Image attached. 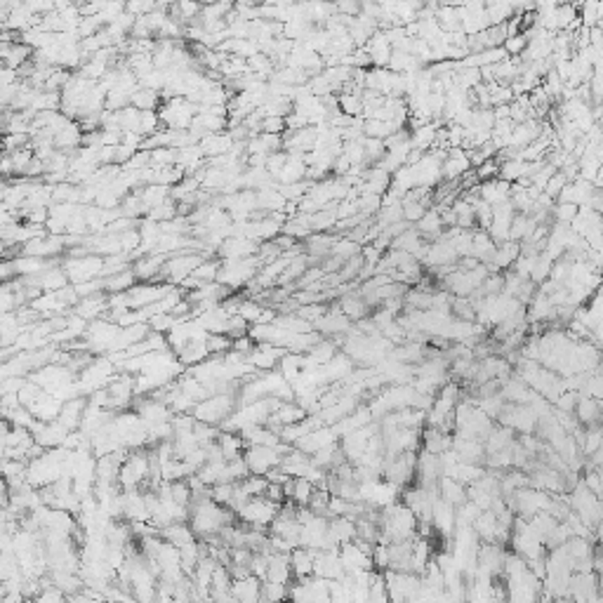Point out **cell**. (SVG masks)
Here are the masks:
<instances>
[{
    "instance_id": "1",
    "label": "cell",
    "mask_w": 603,
    "mask_h": 603,
    "mask_svg": "<svg viewBox=\"0 0 603 603\" xmlns=\"http://www.w3.org/2000/svg\"><path fill=\"white\" fill-rule=\"evenodd\" d=\"M236 408H238L236 396H226V394H222V396H210V398H205L203 403L193 406L191 417L196 420V422L219 427L226 417H231V415L236 413Z\"/></svg>"
},
{
    "instance_id": "2",
    "label": "cell",
    "mask_w": 603,
    "mask_h": 603,
    "mask_svg": "<svg viewBox=\"0 0 603 603\" xmlns=\"http://www.w3.org/2000/svg\"><path fill=\"white\" fill-rule=\"evenodd\" d=\"M281 504H274L264 497H252L243 504V509L238 511V518L243 521V526H248L252 530H267L269 523L274 521V516L278 514Z\"/></svg>"
},
{
    "instance_id": "3",
    "label": "cell",
    "mask_w": 603,
    "mask_h": 603,
    "mask_svg": "<svg viewBox=\"0 0 603 603\" xmlns=\"http://www.w3.org/2000/svg\"><path fill=\"white\" fill-rule=\"evenodd\" d=\"M102 267H104V257L97 255H85V257H69L64 259V274L69 278V285H78V283H88L95 281V278L102 276Z\"/></svg>"
},
{
    "instance_id": "4",
    "label": "cell",
    "mask_w": 603,
    "mask_h": 603,
    "mask_svg": "<svg viewBox=\"0 0 603 603\" xmlns=\"http://www.w3.org/2000/svg\"><path fill=\"white\" fill-rule=\"evenodd\" d=\"M288 603H330V582L314 578V575L295 580V585H290Z\"/></svg>"
},
{
    "instance_id": "5",
    "label": "cell",
    "mask_w": 603,
    "mask_h": 603,
    "mask_svg": "<svg viewBox=\"0 0 603 603\" xmlns=\"http://www.w3.org/2000/svg\"><path fill=\"white\" fill-rule=\"evenodd\" d=\"M243 459H245V464H248V471L252 476H264L267 471L281 466L283 455L278 452V445L276 448H267V445H248L243 452Z\"/></svg>"
},
{
    "instance_id": "6",
    "label": "cell",
    "mask_w": 603,
    "mask_h": 603,
    "mask_svg": "<svg viewBox=\"0 0 603 603\" xmlns=\"http://www.w3.org/2000/svg\"><path fill=\"white\" fill-rule=\"evenodd\" d=\"M172 285L167 283H137L127 290V300H130V309H146L151 304H158L163 297L170 293Z\"/></svg>"
},
{
    "instance_id": "7",
    "label": "cell",
    "mask_w": 603,
    "mask_h": 603,
    "mask_svg": "<svg viewBox=\"0 0 603 603\" xmlns=\"http://www.w3.org/2000/svg\"><path fill=\"white\" fill-rule=\"evenodd\" d=\"M345 575V566L340 561V552L330 549V552H314V578L326 580V582H337Z\"/></svg>"
},
{
    "instance_id": "8",
    "label": "cell",
    "mask_w": 603,
    "mask_h": 603,
    "mask_svg": "<svg viewBox=\"0 0 603 603\" xmlns=\"http://www.w3.org/2000/svg\"><path fill=\"white\" fill-rule=\"evenodd\" d=\"M288 354L285 349H278V347H271V345H255L252 352L245 356V363L252 368V370H259V373H271L278 368V361Z\"/></svg>"
},
{
    "instance_id": "9",
    "label": "cell",
    "mask_w": 603,
    "mask_h": 603,
    "mask_svg": "<svg viewBox=\"0 0 603 603\" xmlns=\"http://www.w3.org/2000/svg\"><path fill=\"white\" fill-rule=\"evenodd\" d=\"M335 443H337V436L333 434V429H330V427H319V429H314L311 434H307L304 438L297 441L293 448L311 457L314 452H319L321 448H328V445H335Z\"/></svg>"
},
{
    "instance_id": "10",
    "label": "cell",
    "mask_w": 603,
    "mask_h": 603,
    "mask_svg": "<svg viewBox=\"0 0 603 603\" xmlns=\"http://www.w3.org/2000/svg\"><path fill=\"white\" fill-rule=\"evenodd\" d=\"M259 250V243L250 241V238L243 236H231L217 248V255L224 259H245V257H255Z\"/></svg>"
},
{
    "instance_id": "11",
    "label": "cell",
    "mask_w": 603,
    "mask_h": 603,
    "mask_svg": "<svg viewBox=\"0 0 603 603\" xmlns=\"http://www.w3.org/2000/svg\"><path fill=\"white\" fill-rule=\"evenodd\" d=\"M540 130H542V123L537 118H528L523 123H518V125H514V130H511V139H509V146L511 151H523L528 144H533V141L540 137Z\"/></svg>"
},
{
    "instance_id": "12",
    "label": "cell",
    "mask_w": 603,
    "mask_h": 603,
    "mask_svg": "<svg viewBox=\"0 0 603 603\" xmlns=\"http://www.w3.org/2000/svg\"><path fill=\"white\" fill-rule=\"evenodd\" d=\"M370 57V64L373 69H387L389 67V60H391V45L387 43V36L382 31H375L370 36V41L361 48Z\"/></svg>"
},
{
    "instance_id": "13",
    "label": "cell",
    "mask_w": 603,
    "mask_h": 603,
    "mask_svg": "<svg viewBox=\"0 0 603 603\" xmlns=\"http://www.w3.org/2000/svg\"><path fill=\"white\" fill-rule=\"evenodd\" d=\"M123 518H125L127 523H148L144 490L123 492Z\"/></svg>"
},
{
    "instance_id": "14",
    "label": "cell",
    "mask_w": 603,
    "mask_h": 603,
    "mask_svg": "<svg viewBox=\"0 0 603 603\" xmlns=\"http://www.w3.org/2000/svg\"><path fill=\"white\" fill-rule=\"evenodd\" d=\"M431 528L443 537H452V530H455V507H450L441 497L431 507Z\"/></svg>"
},
{
    "instance_id": "15",
    "label": "cell",
    "mask_w": 603,
    "mask_h": 603,
    "mask_svg": "<svg viewBox=\"0 0 603 603\" xmlns=\"http://www.w3.org/2000/svg\"><path fill=\"white\" fill-rule=\"evenodd\" d=\"M469 170H471L469 158H466V151H462V148H450L445 160L441 163V174H443L445 181H457Z\"/></svg>"
},
{
    "instance_id": "16",
    "label": "cell",
    "mask_w": 603,
    "mask_h": 603,
    "mask_svg": "<svg viewBox=\"0 0 603 603\" xmlns=\"http://www.w3.org/2000/svg\"><path fill=\"white\" fill-rule=\"evenodd\" d=\"M165 259H167L165 255H144V257L134 259L130 269H132V274H134L137 281L151 283V281L158 278L160 269H163V264H165Z\"/></svg>"
},
{
    "instance_id": "17",
    "label": "cell",
    "mask_w": 603,
    "mask_h": 603,
    "mask_svg": "<svg viewBox=\"0 0 603 603\" xmlns=\"http://www.w3.org/2000/svg\"><path fill=\"white\" fill-rule=\"evenodd\" d=\"M85 408H88V398H83V396L67 401V403L62 406V413H60V417H57V422H60L67 431L81 429V422H83V415H85Z\"/></svg>"
},
{
    "instance_id": "18",
    "label": "cell",
    "mask_w": 603,
    "mask_h": 603,
    "mask_svg": "<svg viewBox=\"0 0 603 603\" xmlns=\"http://www.w3.org/2000/svg\"><path fill=\"white\" fill-rule=\"evenodd\" d=\"M109 311V295L106 293H97L92 297H85L76 304V316L83 321H97L102 319L104 314Z\"/></svg>"
},
{
    "instance_id": "19",
    "label": "cell",
    "mask_w": 603,
    "mask_h": 603,
    "mask_svg": "<svg viewBox=\"0 0 603 603\" xmlns=\"http://www.w3.org/2000/svg\"><path fill=\"white\" fill-rule=\"evenodd\" d=\"M476 193H478V198H481L483 203H488L492 207V205H500V203H504V200H509L511 184H507V181H502V179H490V181L478 184Z\"/></svg>"
},
{
    "instance_id": "20",
    "label": "cell",
    "mask_w": 603,
    "mask_h": 603,
    "mask_svg": "<svg viewBox=\"0 0 603 603\" xmlns=\"http://www.w3.org/2000/svg\"><path fill=\"white\" fill-rule=\"evenodd\" d=\"M198 146H200V151H203L205 160H210V158H219V155H226V153H229V151H231V146H233V139H231V134H229V132L207 134L205 139H200V141H198Z\"/></svg>"
},
{
    "instance_id": "21",
    "label": "cell",
    "mask_w": 603,
    "mask_h": 603,
    "mask_svg": "<svg viewBox=\"0 0 603 603\" xmlns=\"http://www.w3.org/2000/svg\"><path fill=\"white\" fill-rule=\"evenodd\" d=\"M290 570H293V580L311 578L314 575V549H293L290 552Z\"/></svg>"
},
{
    "instance_id": "22",
    "label": "cell",
    "mask_w": 603,
    "mask_h": 603,
    "mask_svg": "<svg viewBox=\"0 0 603 603\" xmlns=\"http://www.w3.org/2000/svg\"><path fill=\"white\" fill-rule=\"evenodd\" d=\"M337 307H340V311L342 314L347 316L349 321H361V319H366L368 316V311H370V307H368L366 302H363V297H361V293L359 290H354V293H347V295H342L340 300H337Z\"/></svg>"
},
{
    "instance_id": "23",
    "label": "cell",
    "mask_w": 603,
    "mask_h": 603,
    "mask_svg": "<svg viewBox=\"0 0 603 603\" xmlns=\"http://www.w3.org/2000/svg\"><path fill=\"white\" fill-rule=\"evenodd\" d=\"M438 497L443 502H448L450 507L457 509L466 502V488L459 481H455V478L441 476L438 478Z\"/></svg>"
},
{
    "instance_id": "24",
    "label": "cell",
    "mask_w": 603,
    "mask_h": 603,
    "mask_svg": "<svg viewBox=\"0 0 603 603\" xmlns=\"http://www.w3.org/2000/svg\"><path fill=\"white\" fill-rule=\"evenodd\" d=\"M575 420L580 422V427H599V417H601V403L596 398H582L578 396V403H575Z\"/></svg>"
},
{
    "instance_id": "25",
    "label": "cell",
    "mask_w": 603,
    "mask_h": 603,
    "mask_svg": "<svg viewBox=\"0 0 603 603\" xmlns=\"http://www.w3.org/2000/svg\"><path fill=\"white\" fill-rule=\"evenodd\" d=\"M443 125H445L443 120H431V123H427V125H422V127L413 130V132H410V146L417 148V151L427 153L434 146V139H436L438 127H443Z\"/></svg>"
},
{
    "instance_id": "26",
    "label": "cell",
    "mask_w": 603,
    "mask_h": 603,
    "mask_svg": "<svg viewBox=\"0 0 603 603\" xmlns=\"http://www.w3.org/2000/svg\"><path fill=\"white\" fill-rule=\"evenodd\" d=\"M497 245L490 241V236L481 229H474L471 231V252L469 257H474L476 262L481 264H488L492 259V252H495Z\"/></svg>"
},
{
    "instance_id": "27",
    "label": "cell",
    "mask_w": 603,
    "mask_h": 603,
    "mask_svg": "<svg viewBox=\"0 0 603 603\" xmlns=\"http://www.w3.org/2000/svg\"><path fill=\"white\" fill-rule=\"evenodd\" d=\"M217 445H219V450H222V455H224V462H231V459L243 457V452H245V441L241 438V434L219 431Z\"/></svg>"
},
{
    "instance_id": "28",
    "label": "cell",
    "mask_w": 603,
    "mask_h": 603,
    "mask_svg": "<svg viewBox=\"0 0 603 603\" xmlns=\"http://www.w3.org/2000/svg\"><path fill=\"white\" fill-rule=\"evenodd\" d=\"M304 174H307V165H304L302 155H288V160H285L283 170L278 172L276 181L278 184H297V181L304 179Z\"/></svg>"
},
{
    "instance_id": "29",
    "label": "cell",
    "mask_w": 603,
    "mask_h": 603,
    "mask_svg": "<svg viewBox=\"0 0 603 603\" xmlns=\"http://www.w3.org/2000/svg\"><path fill=\"white\" fill-rule=\"evenodd\" d=\"M160 540H165L167 544H172V547L181 549L184 544H189L196 540V535H193V530L189 528V523H172V526H167L165 530H160Z\"/></svg>"
},
{
    "instance_id": "30",
    "label": "cell",
    "mask_w": 603,
    "mask_h": 603,
    "mask_svg": "<svg viewBox=\"0 0 603 603\" xmlns=\"http://www.w3.org/2000/svg\"><path fill=\"white\" fill-rule=\"evenodd\" d=\"M69 285V278L64 274V269L60 267H50L45 269L43 274H38V288L45 290V293H60Z\"/></svg>"
},
{
    "instance_id": "31",
    "label": "cell",
    "mask_w": 603,
    "mask_h": 603,
    "mask_svg": "<svg viewBox=\"0 0 603 603\" xmlns=\"http://www.w3.org/2000/svg\"><path fill=\"white\" fill-rule=\"evenodd\" d=\"M281 233L283 236H290L293 241H307V238L311 236V226H309V217L307 215H300L297 212L295 217H288L285 219V224L281 226Z\"/></svg>"
},
{
    "instance_id": "32",
    "label": "cell",
    "mask_w": 603,
    "mask_h": 603,
    "mask_svg": "<svg viewBox=\"0 0 603 603\" xmlns=\"http://www.w3.org/2000/svg\"><path fill=\"white\" fill-rule=\"evenodd\" d=\"M434 19H436V24L441 26L443 34H457V31H462L459 29V5H438Z\"/></svg>"
},
{
    "instance_id": "33",
    "label": "cell",
    "mask_w": 603,
    "mask_h": 603,
    "mask_svg": "<svg viewBox=\"0 0 603 603\" xmlns=\"http://www.w3.org/2000/svg\"><path fill=\"white\" fill-rule=\"evenodd\" d=\"M335 205H337V203H328L321 212H316V215L309 217L311 233H333L335 224H337Z\"/></svg>"
},
{
    "instance_id": "34",
    "label": "cell",
    "mask_w": 603,
    "mask_h": 603,
    "mask_svg": "<svg viewBox=\"0 0 603 603\" xmlns=\"http://www.w3.org/2000/svg\"><path fill=\"white\" fill-rule=\"evenodd\" d=\"M141 203H144L146 212L153 210V207L163 205L167 198H170V186H158V184H148V186H141L137 189Z\"/></svg>"
},
{
    "instance_id": "35",
    "label": "cell",
    "mask_w": 603,
    "mask_h": 603,
    "mask_svg": "<svg viewBox=\"0 0 603 603\" xmlns=\"http://www.w3.org/2000/svg\"><path fill=\"white\" fill-rule=\"evenodd\" d=\"M132 285H137V278H134L132 269H125L116 276L104 278V293L106 295H116V293H127Z\"/></svg>"
},
{
    "instance_id": "36",
    "label": "cell",
    "mask_w": 603,
    "mask_h": 603,
    "mask_svg": "<svg viewBox=\"0 0 603 603\" xmlns=\"http://www.w3.org/2000/svg\"><path fill=\"white\" fill-rule=\"evenodd\" d=\"M205 359H207L205 342H189V345H186V347L177 354V361H179L184 368L198 366V363H203Z\"/></svg>"
},
{
    "instance_id": "37",
    "label": "cell",
    "mask_w": 603,
    "mask_h": 603,
    "mask_svg": "<svg viewBox=\"0 0 603 603\" xmlns=\"http://www.w3.org/2000/svg\"><path fill=\"white\" fill-rule=\"evenodd\" d=\"M158 104H160V95L146 88H139L137 92L132 95V99H130V106H134L137 111H158Z\"/></svg>"
},
{
    "instance_id": "38",
    "label": "cell",
    "mask_w": 603,
    "mask_h": 603,
    "mask_svg": "<svg viewBox=\"0 0 603 603\" xmlns=\"http://www.w3.org/2000/svg\"><path fill=\"white\" fill-rule=\"evenodd\" d=\"M511 17H514L511 3H485V19H488L490 26L507 24Z\"/></svg>"
},
{
    "instance_id": "39",
    "label": "cell",
    "mask_w": 603,
    "mask_h": 603,
    "mask_svg": "<svg viewBox=\"0 0 603 603\" xmlns=\"http://www.w3.org/2000/svg\"><path fill=\"white\" fill-rule=\"evenodd\" d=\"M219 267H222V262H219V259H205L203 264H198V267L191 271V278H193L196 283H200V285H205V283H217Z\"/></svg>"
},
{
    "instance_id": "40",
    "label": "cell",
    "mask_w": 603,
    "mask_h": 603,
    "mask_svg": "<svg viewBox=\"0 0 603 603\" xmlns=\"http://www.w3.org/2000/svg\"><path fill=\"white\" fill-rule=\"evenodd\" d=\"M337 106H340V113L349 116V118H361V113H363L361 95L340 92V95H337Z\"/></svg>"
},
{
    "instance_id": "41",
    "label": "cell",
    "mask_w": 603,
    "mask_h": 603,
    "mask_svg": "<svg viewBox=\"0 0 603 603\" xmlns=\"http://www.w3.org/2000/svg\"><path fill=\"white\" fill-rule=\"evenodd\" d=\"M314 490H316V485L309 483L307 478H293V497H290L288 502H295L297 507H307Z\"/></svg>"
},
{
    "instance_id": "42",
    "label": "cell",
    "mask_w": 603,
    "mask_h": 603,
    "mask_svg": "<svg viewBox=\"0 0 603 603\" xmlns=\"http://www.w3.org/2000/svg\"><path fill=\"white\" fill-rule=\"evenodd\" d=\"M311 189V181L302 179L297 184H278V193L285 198V203H300V200L307 196V191Z\"/></svg>"
},
{
    "instance_id": "43",
    "label": "cell",
    "mask_w": 603,
    "mask_h": 603,
    "mask_svg": "<svg viewBox=\"0 0 603 603\" xmlns=\"http://www.w3.org/2000/svg\"><path fill=\"white\" fill-rule=\"evenodd\" d=\"M274 415H276V420H278V422H281L283 427L297 424V422H302V420L307 417V413H304L297 403H281V408H278Z\"/></svg>"
},
{
    "instance_id": "44",
    "label": "cell",
    "mask_w": 603,
    "mask_h": 603,
    "mask_svg": "<svg viewBox=\"0 0 603 603\" xmlns=\"http://www.w3.org/2000/svg\"><path fill=\"white\" fill-rule=\"evenodd\" d=\"M450 316L459 321H476V311L471 307L469 297H452L450 302Z\"/></svg>"
},
{
    "instance_id": "45",
    "label": "cell",
    "mask_w": 603,
    "mask_h": 603,
    "mask_svg": "<svg viewBox=\"0 0 603 603\" xmlns=\"http://www.w3.org/2000/svg\"><path fill=\"white\" fill-rule=\"evenodd\" d=\"M552 267H554L552 259L540 252V257H537V262H535V269H533V274H530L528 281L535 283V285H542L549 278V274H552Z\"/></svg>"
},
{
    "instance_id": "46",
    "label": "cell",
    "mask_w": 603,
    "mask_h": 603,
    "mask_svg": "<svg viewBox=\"0 0 603 603\" xmlns=\"http://www.w3.org/2000/svg\"><path fill=\"white\" fill-rule=\"evenodd\" d=\"M205 352L207 356H224L226 352H231V340L226 335H207Z\"/></svg>"
},
{
    "instance_id": "47",
    "label": "cell",
    "mask_w": 603,
    "mask_h": 603,
    "mask_svg": "<svg viewBox=\"0 0 603 603\" xmlns=\"http://www.w3.org/2000/svg\"><path fill=\"white\" fill-rule=\"evenodd\" d=\"M330 255H333V257H340L342 262H347V259H352V257H356V255H361V245H359V243L347 241V238H340V241H337V243L333 245V250H330Z\"/></svg>"
},
{
    "instance_id": "48",
    "label": "cell",
    "mask_w": 603,
    "mask_h": 603,
    "mask_svg": "<svg viewBox=\"0 0 603 603\" xmlns=\"http://www.w3.org/2000/svg\"><path fill=\"white\" fill-rule=\"evenodd\" d=\"M148 158H151V165L155 167L177 165V148H155V151H148Z\"/></svg>"
},
{
    "instance_id": "49",
    "label": "cell",
    "mask_w": 603,
    "mask_h": 603,
    "mask_svg": "<svg viewBox=\"0 0 603 603\" xmlns=\"http://www.w3.org/2000/svg\"><path fill=\"white\" fill-rule=\"evenodd\" d=\"M554 17H556V34H559V31H566L570 24H573V19L578 17V10H575V5H556V12H554Z\"/></svg>"
},
{
    "instance_id": "50",
    "label": "cell",
    "mask_w": 603,
    "mask_h": 603,
    "mask_svg": "<svg viewBox=\"0 0 603 603\" xmlns=\"http://www.w3.org/2000/svg\"><path fill=\"white\" fill-rule=\"evenodd\" d=\"M295 314L300 316L302 321H307V323L314 326V323L319 321L321 316L328 314V304H304V307H297Z\"/></svg>"
},
{
    "instance_id": "51",
    "label": "cell",
    "mask_w": 603,
    "mask_h": 603,
    "mask_svg": "<svg viewBox=\"0 0 603 603\" xmlns=\"http://www.w3.org/2000/svg\"><path fill=\"white\" fill-rule=\"evenodd\" d=\"M262 304H259L257 300H248V297H245L243 300V304H241V309H238V316H241V319L248 323V326H255V323L259 321V314H262Z\"/></svg>"
},
{
    "instance_id": "52",
    "label": "cell",
    "mask_w": 603,
    "mask_h": 603,
    "mask_svg": "<svg viewBox=\"0 0 603 603\" xmlns=\"http://www.w3.org/2000/svg\"><path fill=\"white\" fill-rule=\"evenodd\" d=\"M146 326L151 333H160V335H167L170 333V328L174 326V319L170 314H153L151 319L146 321Z\"/></svg>"
},
{
    "instance_id": "53",
    "label": "cell",
    "mask_w": 603,
    "mask_h": 603,
    "mask_svg": "<svg viewBox=\"0 0 603 603\" xmlns=\"http://www.w3.org/2000/svg\"><path fill=\"white\" fill-rule=\"evenodd\" d=\"M474 172L478 177V184L490 181V179H497V174H500V163H497V158H490V160H485V163H481L478 167H474Z\"/></svg>"
},
{
    "instance_id": "54",
    "label": "cell",
    "mask_w": 603,
    "mask_h": 603,
    "mask_svg": "<svg viewBox=\"0 0 603 603\" xmlns=\"http://www.w3.org/2000/svg\"><path fill=\"white\" fill-rule=\"evenodd\" d=\"M401 207H403V219H406V222H410L413 226L417 224L420 219L424 217V212H427V205L424 203H415V200L401 203Z\"/></svg>"
},
{
    "instance_id": "55",
    "label": "cell",
    "mask_w": 603,
    "mask_h": 603,
    "mask_svg": "<svg viewBox=\"0 0 603 603\" xmlns=\"http://www.w3.org/2000/svg\"><path fill=\"white\" fill-rule=\"evenodd\" d=\"M285 160H288V153L285 151H276V153H271V155H267V160H264V170H267L271 177H278V172L283 170V165H285Z\"/></svg>"
},
{
    "instance_id": "56",
    "label": "cell",
    "mask_w": 603,
    "mask_h": 603,
    "mask_svg": "<svg viewBox=\"0 0 603 603\" xmlns=\"http://www.w3.org/2000/svg\"><path fill=\"white\" fill-rule=\"evenodd\" d=\"M526 45H528L526 36L518 34V36H514V38H507V41L502 43V50L507 52V57H521L523 50H526Z\"/></svg>"
},
{
    "instance_id": "57",
    "label": "cell",
    "mask_w": 603,
    "mask_h": 603,
    "mask_svg": "<svg viewBox=\"0 0 603 603\" xmlns=\"http://www.w3.org/2000/svg\"><path fill=\"white\" fill-rule=\"evenodd\" d=\"M566 184H568V181H566V177H563L561 172H554L552 177H549V181H547V184H544V191H542V193H547L549 198H552V200H556V198H559V193L563 191V186H566Z\"/></svg>"
},
{
    "instance_id": "58",
    "label": "cell",
    "mask_w": 603,
    "mask_h": 603,
    "mask_svg": "<svg viewBox=\"0 0 603 603\" xmlns=\"http://www.w3.org/2000/svg\"><path fill=\"white\" fill-rule=\"evenodd\" d=\"M259 132H264V134H278V137H283V132H285V118H274V116H269V118H262Z\"/></svg>"
},
{
    "instance_id": "59",
    "label": "cell",
    "mask_w": 603,
    "mask_h": 603,
    "mask_svg": "<svg viewBox=\"0 0 603 603\" xmlns=\"http://www.w3.org/2000/svg\"><path fill=\"white\" fill-rule=\"evenodd\" d=\"M335 15L342 17H359L361 15V3H337Z\"/></svg>"
}]
</instances>
